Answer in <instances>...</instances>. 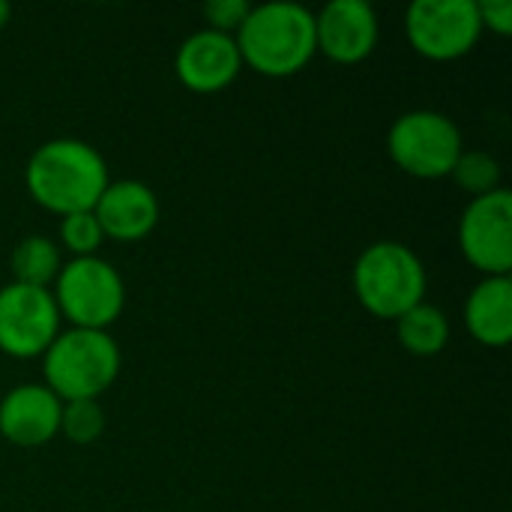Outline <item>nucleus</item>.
Wrapping results in <instances>:
<instances>
[{"mask_svg":"<svg viewBox=\"0 0 512 512\" xmlns=\"http://www.w3.org/2000/svg\"><path fill=\"white\" fill-rule=\"evenodd\" d=\"M120 375V348L108 330H60L42 354V384L60 399H99Z\"/></svg>","mask_w":512,"mask_h":512,"instance_id":"7ed1b4c3","label":"nucleus"},{"mask_svg":"<svg viewBox=\"0 0 512 512\" xmlns=\"http://www.w3.org/2000/svg\"><path fill=\"white\" fill-rule=\"evenodd\" d=\"M450 177L471 198H480V195H489V192L501 189V165L486 150H462V156L456 159Z\"/></svg>","mask_w":512,"mask_h":512,"instance_id":"f3484780","label":"nucleus"},{"mask_svg":"<svg viewBox=\"0 0 512 512\" xmlns=\"http://www.w3.org/2000/svg\"><path fill=\"white\" fill-rule=\"evenodd\" d=\"M243 69L234 36L201 27L189 33L174 57V72L180 84L192 93H219Z\"/></svg>","mask_w":512,"mask_h":512,"instance_id":"9b49d317","label":"nucleus"},{"mask_svg":"<svg viewBox=\"0 0 512 512\" xmlns=\"http://www.w3.org/2000/svg\"><path fill=\"white\" fill-rule=\"evenodd\" d=\"M93 216L108 240L135 243L156 228L159 198L141 180H111L93 204Z\"/></svg>","mask_w":512,"mask_h":512,"instance_id":"ddd939ff","label":"nucleus"},{"mask_svg":"<svg viewBox=\"0 0 512 512\" xmlns=\"http://www.w3.org/2000/svg\"><path fill=\"white\" fill-rule=\"evenodd\" d=\"M249 9H252V3H246V0H210V3H204L201 15L210 30L234 36L240 30V24L246 21Z\"/></svg>","mask_w":512,"mask_h":512,"instance_id":"aec40b11","label":"nucleus"},{"mask_svg":"<svg viewBox=\"0 0 512 512\" xmlns=\"http://www.w3.org/2000/svg\"><path fill=\"white\" fill-rule=\"evenodd\" d=\"M105 432V411L99 399H75L60 408V435L72 444H93Z\"/></svg>","mask_w":512,"mask_h":512,"instance_id":"a211bd4d","label":"nucleus"},{"mask_svg":"<svg viewBox=\"0 0 512 512\" xmlns=\"http://www.w3.org/2000/svg\"><path fill=\"white\" fill-rule=\"evenodd\" d=\"M426 285L429 276L420 255L396 240H378L366 246L354 264V294L360 306L384 321H396L423 303Z\"/></svg>","mask_w":512,"mask_h":512,"instance_id":"20e7f679","label":"nucleus"},{"mask_svg":"<svg viewBox=\"0 0 512 512\" xmlns=\"http://www.w3.org/2000/svg\"><path fill=\"white\" fill-rule=\"evenodd\" d=\"M51 294L60 318L78 330H108L126 306L123 276L99 255L63 264Z\"/></svg>","mask_w":512,"mask_h":512,"instance_id":"39448f33","label":"nucleus"},{"mask_svg":"<svg viewBox=\"0 0 512 512\" xmlns=\"http://www.w3.org/2000/svg\"><path fill=\"white\" fill-rule=\"evenodd\" d=\"M60 408L45 384H18L0 399V435L15 447H42L60 435Z\"/></svg>","mask_w":512,"mask_h":512,"instance_id":"f8f14e48","label":"nucleus"},{"mask_svg":"<svg viewBox=\"0 0 512 512\" xmlns=\"http://www.w3.org/2000/svg\"><path fill=\"white\" fill-rule=\"evenodd\" d=\"M477 12H480V24L483 30L489 27L498 36H510L512 33V3L510 0H477Z\"/></svg>","mask_w":512,"mask_h":512,"instance_id":"412c9836","label":"nucleus"},{"mask_svg":"<svg viewBox=\"0 0 512 512\" xmlns=\"http://www.w3.org/2000/svg\"><path fill=\"white\" fill-rule=\"evenodd\" d=\"M60 240L75 258H90L102 246L105 234H102L93 210H84V213H69L60 219Z\"/></svg>","mask_w":512,"mask_h":512,"instance_id":"6ab92c4d","label":"nucleus"},{"mask_svg":"<svg viewBox=\"0 0 512 512\" xmlns=\"http://www.w3.org/2000/svg\"><path fill=\"white\" fill-rule=\"evenodd\" d=\"M462 150H465V141H462V129L456 126V120L432 108L405 111L387 132L390 159L405 174L420 177V180L450 177Z\"/></svg>","mask_w":512,"mask_h":512,"instance_id":"423d86ee","label":"nucleus"},{"mask_svg":"<svg viewBox=\"0 0 512 512\" xmlns=\"http://www.w3.org/2000/svg\"><path fill=\"white\" fill-rule=\"evenodd\" d=\"M108 183L105 156L81 138H51L39 144L24 168L30 198L57 216L93 210Z\"/></svg>","mask_w":512,"mask_h":512,"instance_id":"f257e3e1","label":"nucleus"},{"mask_svg":"<svg viewBox=\"0 0 512 512\" xmlns=\"http://www.w3.org/2000/svg\"><path fill=\"white\" fill-rule=\"evenodd\" d=\"M9 15H12V9H9V3H6V0H0V30L6 27V21H9Z\"/></svg>","mask_w":512,"mask_h":512,"instance_id":"4be33fe9","label":"nucleus"},{"mask_svg":"<svg viewBox=\"0 0 512 512\" xmlns=\"http://www.w3.org/2000/svg\"><path fill=\"white\" fill-rule=\"evenodd\" d=\"M459 249L483 276H510L512 270V195L495 189L471 198L459 219Z\"/></svg>","mask_w":512,"mask_h":512,"instance_id":"6e6552de","label":"nucleus"},{"mask_svg":"<svg viewBox=\"0 0 512 512\" xmlns=\"http://www.w3.org/2000/svg\"><path fill=\"white\" fill-rule=\"evenodd\" d=\"M396 333H399V342L408 354L435 357L450 342V321L438 306L423 300L414 309H408L402 318H396Z\"/></svg>","mask_w":512,"mask_h":512,"instance_id":"2eb2a0df","label":"nucleus"},{"mask_svg":"<svg viewBox=\"0 0 512 512\" xmlns=\"http://www.w3.org/2000/svg\"><path fill=\"white\" fill-rule=\"evenodd\" d=\"M468 333L486 348H504L512 339V279L483 276L465 300Z\"/></svg>","mask_w":512,"mask_h":512,"instance_id":"4468645a","label":"nucleus"},{"mask_svg":"<svg viewBox=\"0 0 512 512\" xmlns=\"http://www.w3.org/2000/svg\"><path fill=\"white\" fill-rule=\"evenodd\" d=\"M60 333L51 288L9 282L0 288V351L18 360L42 357Z\"/></svg>","mask_w":512,"mask_h":512,"instance_id":"1a4fd4ad","label":"nucleus"},{"mask_svg":"<svg viewBox=\"0 0 512 512\" xmlns=\"http://www.w3.org/2000/svg\"><path fill=\"white\" fill-rule=\"evenodd\" d=\"M378 12L366 0H333L315 12V45L333 63H360L378 45Z\"/></svg>","mask_w":512,"mask_h":512,"instance_id":"9d476101","label":"nucleus"},{"mask_svg":"<svg viewBox=\"0 0 512 512\" xmlns=\"http://www.w3.org/2000/svg\"><path fill=\"white\" fill-rule=\"evenodd\" d=\"M234 42L249 69L267 78H288L300 72L318 51L315 12L288 0L252 6L234 33Z\"/></svg>","mask_w":512,"mask_h":512,"instance_id":"f03ea898","label":"nucleus"},{"mask_svg":"<svg viewBox=\"0 0 512 512\" xmlns=\"http://www.w3.org/2000/svg\"><path fill=\"white\" fill-rule=\"evenodd\" d=\"M405 36L429 60H459L483 36L477 0H414L405 9Z\"/></svg>","mask_w":512,"mask_h":512,"instance_id":"0eeeda50","label":"nucleus"},{"mask_svg":"<svg viewBox=\"0 0 512 512\" xmlns=\"http://www.w3.org/2000/svg\"><path fill=\"white\" fill-rule=\"evenodd\" d=\"M60 267H63L60 249L45 234H30V237L18 240V246L12 249V258H9L12 282L30 285V288H51Z\"/></svg>","mask_w":512,"mask_h":512,"instance_id":"dca6fc26","label":"nucleus"}]
</instances>
